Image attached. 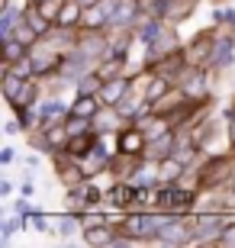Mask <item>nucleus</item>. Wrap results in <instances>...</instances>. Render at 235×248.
Wrapping results in <instances>:
<instances>
[{
	"label": "nucleus",
	"instance_id": "12",
	"mask_svg": "<svg viewBox=\"0 0 235 248\" xmlns=\"http://www.w3.org/2000/svg\"><path fill=\"white\" fill-rule=\"evenodd\" d=\"M219 226H222V222H219L216 216H209V219H200V235H206V232L213 235V232H216Z\"/></svg>",
	"mask_w": 235,
	"mask_h": 248
},
{
	"label": "nucleus",
	"instance_id": "8",
	"mask_svg": "<svg viewBox=\"0 0 235 248\" xmlns=\"http://www.w3.org/2000/svg\"><path fill=\"white\" fill-rule=\"evenodd\" d=\"M78 7H81L78 0H74V3H68V7H64L62 13H58V23H62V26H71V19L78 16Z\"/></svg>",
	"mask_w": 235,
	"mask_h": 248
},
{
	"label": "nucleus",
	"instance_id": "10",
	"mask_svg": "<svg viewBox=\"0 0 235 248\" xmlns=\"http://www.w3.org/2000/svg\"><path fill=\"white\" fill-rule=\"evenodd\" d=\"M58 10H62V0H46V3H42V16L58 19Z\"/></svg>",
	"mask_w": 235,
	"mask_h": 248
},
{
	"label": "nucleus",
	"instance_id": "19",
	"mask_svg": "<svg viewBox=\"0 0 235 248\" xmlns=\"http://www.w3.org/2000/svg\"><path fill=\"white\" fill-rule=\"evenodd\" d=\"M29 68H32V64H29V62H23V58H19V64H16V68H13V74H19V78H26V74H29Z\"/></svg>",
	"mask_w": 235,
	"mask_h": 248
},
{
	"label": "nucleus",
	"instance_id": "9",
	"mask_svg": "<svg viewBox=\"0 0 235 248\" xmlns=\"http://www.w3.org/2000/svg\"><path fill=\"white\" fill-rule=\"evenodd\" d=\"M94 110H97V103H94L91 97H81V100L74 103V113H78V116H91Z\"/></svg>",
	"mask_w": 235,
	"mask_h": 248
},
{
	"label": "nucleus",
	"instance_id": "22",
	"mask_svg": "<svg viewBox=\"0 0 235 248\" xmlns=\"http://www.w3.org/2000/svg\"><path fill=\"white\" fill-rule=\"evenodd\" d=\"M158 32H161V26H158V23H152V26H145V32H142V36H145V39H155Z\"/></svg>",
	"mask_w": 235,
	"mask_h": 248
},
{
	"label": "nucleus",
	"instance_id": "16",
	"mask_svg": "<svg viewBox=\"0 0 235 248\" xmlns=\"http://www.w3.org/2000/svg\"><path fill=\"white\" fill-rule=\"evenodd\" d=\"M62 113V103H46L42 107V120H48V116H58Z\"/></svg>",
	"mask_w": 235,
	"mask_h": 248
},
{
	"label": "nucleus",
	"instance_id": "20",
	"mask_svg": "<svg viewBox=\"0 0 235 248\" xmlns=\"http://www.w3.org/2000/svg\"><path fill=\"white\" fill-rule=\"evenodd\" d=\"M16 226H19L16 219H10V222H3V239H10V235H13V232H16Z\"/></svg>",
	"mask_w": 235,
	"mask_h": 248
},
{
	"label": "nucleus",
	"instance_id": "3",
	"mask_svg": "<svg viewBox=\"0 0 235 248\" xmlns=\"http://www.w3.org/2000/svg\"><path fill=\"white\" fill-rule=\"evenodd\" d=\"M158 235H161V242H184V226H177V222H164V229H158Z\"/></svg>",
	"mask_w": 235,
	"mask_h": 248
},
{
	"label": "nucleus",
	"instance_id": "11",
	"mask_svg": "<svg viewBox=\"0 0 235 248\" xmlns=\"http://www.w3.org/2000/svg\"><path fill=\"white\" fill-rule=\"evenodd\" d=\"M19 42H13V39H7V52H3V55H7V62H19V58H23V52H19Z\"/></svg>",
	"mask_w": 235,
	"mask_h": 248
},
{
	"label": "nucleus",
	"instance_id": "21",
	"mask_svg": "<svg viewBox=\"0 0 235 248\" xmlns=\"http://www.w3.org/2000/svg\"><path fill=\"white\" fill-rule=\"evenodd\" d=\"M29 23H32L36 32H46V19H42V16H29Z\"/></svg>",
	"mask_w": 235,
	"mask_h": 248
},
{
	"label": "nucleus",
	"instance_id": "1",
	"mask_svg": "<svg viewBox=\"0 0 235 248\" xmlns=\"http://www.w3.org/2000/svg\"><path fill=\"white\" fill-rule=\"evenodd\" d=\"M129 91V81L126 78H119V81H110V84H103L100 87V100L103 103H116V100H123V93Z\"/></svg>",
	"mask_w": 235,
	"mask_h": 248
},
{
	"label": "nucleus",
	"instance_id": "2",
	"mask_svg": "<svg viewBox=\"0 0 235 248\" xmlns=\"http://www.w3.org/2000/svg\"><path fill=\"white\" fill-rule=\"evenodd\" d=\"M132 3L129 0H123V3H116V10H113V16H110V23L113 26H126V19H132Z\"/></svg>",
	"mask_w": 235,
	"mask_h": 248
},
{
	"label": "nucleus",
	"instance_id": "25",
	"mask_svg": "<svg viewBox=\"0 0 235 248\" xmlns=\"http://www.w3.org/2000/svg\"><path fill=\"white\" fill-rule=\"evenodd\" d=\"M222 19H226L229 26H235V10H229V13H222Z\"/></svg>",
	"mask_w": 235,
	"mask_h": 248
},
{
	"label": "nucleus",
	"instance_id": "18",
	"mask_svg": "<svg viewBox=\"0 0 235 248\" xmlns=\"http://www.w3.org/2000/svg\"><path fill=\"white\" fill-rule=\"evenodd\" d=\"M13 100H16V103H32V87H23V91H19Z\"/></svg>",
	"mask_w": 235,
	"mask_h": 248
},
{
	"label": "nucleus",
	"instance_id": "15",
	"mask_svg": "<svg viewBox=\"0 0 235 248\" xmlns=\"http://www.w3.org/2000/svg\"><path fill=\"white\" fill-rule=\"evenodd\" d=\"M164 91H168V84H164V81H155L152 87H148V100H155V97H161Z\"/></svg>",
	"mask_w": 235,
	"mask_h": 248
},
{
	"label": "nucleus",
	"instance_id": "13",
	"mask_svg": "<svg viewBox=\"0 0 235 248\" xmlns=\"http://www.w3.org/2000/svg\"><path fill=\"white\" fill-rule=\"evenodd\" d=\"M87 242H91V245H100V242H110V239H107V232H100L97 226H91V232H87Z\"/></svg>",
	"mask_w": 235,
	"mask_h": 248
},
{
	"label": "nucleus",
	"instance_id": "27",
	"mask_svg": "<svg viewBox=\"0 0 235 248\" xmlns=\"http://www.w3.org/2000/svg\"><path fill=\"white\" fill-rule=\"evenodd\" d=\"M78 3H81V7H94V3H97V0H78Z\"/></svg>",
	"mask_w": 235,
	"mask_h": 248
},
{
	"label": "nucleus",
	"instance_id": "24",
	"mask_svg": "<svg viewBox=\"0 0 235 248\" xmlns=\"http://www.w3.org/2000/svg\"><path fill=\"white\" fill-rule=\"evenodd\" d=\"M97 87V78H84V84H81V91H94Z\"/></svg>",
	"mask_w": 235,
	"mask_h": 248
},
{
	"label": "nucleus",
	"instance_id": "7",
	"mask_svg": "<svg viewBox=\"0 0 235 248\" xmlns=\"http://www.w3.org/2000/svg\"><path fill=\"white\" fill-rule=\"evenodd\" d=\"M171 145H174V139H171V136H161L158 142H155L152 155H155V158H168V152H171Z\"/></svg>",
	"mask_w": 235,
	"mask_h": 248
},
{
	"label": "nucleus",
	"instance_id": "6",
	"mask_svg": "<svg viewBox=\"0 0 235 248\" xmlns=\"http://www.w3.org/2000/svg\"><path fill=\"white\" fill-rule=\"evenodd\" d=\"M232 62V46L229 42H219L216 52H213V64H229Z\"/></svg>",
	"mask_w": 235,
	"mask_h": 248
},
{
	"label": "nucleus",
	"instance_id": "14",
	"mask_svg": "<svg viewBox=\"0 0 235 248\" xmlns=\"http://www.w3.org/2000/svg\"><path fill=\"white\" fill-rule=\"evenodd\" d=\"M32 36H36V29H32V26H19L16 29V39H19V42H32Z\"/></svg>",
	"mask_w": 235,
	"mask_h": 248
},
{
	"label": "nucleus",
	"instance_id": "26",
	"mask_svg": "<svg viewBox=\"0 0 235 248\" xmlns=\"http://www.w3.org/2000/svg\"><path fill=\"white\" fill-rule=\"evenodd\" d=\"M229 139H232V145H235V116H232V126H229Z\"/></svg>",
	"mask_w": 235,
	"mask_h": 248
},
{
	"label": "nucleus",
	"instance_id": "5",
	"mask_svg": "<svg viewBox=\"0 0 235 248\" xmlns=\"http://www.w3.org/2000/svg\"><path fill=\"white\" fill-rule=\"evenodd\" d=\"M23 81H26V78H19V74L7 71V81H3V93H7V97H16L19 87H23Z\"/></svg>",
	"mask_w": 235,
	"mask_h": 248
},
{
	"label": "nucleus",
	"instance_id": "17",
	"mask_svg": "<svg viewBox=\"0 0 235 248\" xmlns=\"http://www.w3.org/2000/svg\"><path fill=\"white\" fill-rule=\"evenodd\" d=\"M187 91L190 93H200V91H203V74H193V81L187 84Z\"/></svg>",
	"mask_w": 235,
	"mask_h": 248
},
{
	"label": "nucleus",
	"instance_id": "4",
	"mask_svg": "<svg viewBox=\"0 0 235 248\" xmlns=\"http://www.w3.org/2000/svg\"><path fill=\"white\" fill-rule=\"evenodd\" d=\"M145 145V136H142V129H136V132H126V136H123V152H139V148Z\"/></svg>",
	"mask_w": 235,
	"mask_h": 248
},
{
	"label": "nucleus",
	"instance_id": "23",
	"mask_svg": "<svg viewBox=\"0 0 235 248\" xmlns=\"http://www.w3.org/2000/svg\"><path fill=\"white\" fill-rule=\"evenodd\" d=\"M62 232H64V235H71V232H74V219H71V216L62 222Z\"/></svg>",
	"mask_w": 235,
	"mask_h": 248
}]
</instances>
